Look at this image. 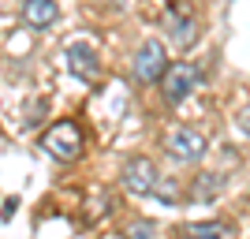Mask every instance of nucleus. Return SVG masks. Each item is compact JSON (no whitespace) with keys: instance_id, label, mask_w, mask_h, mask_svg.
Returning <instances> with one entry per match:
<instances>
[{"instance_id":"7","label":"nucleus","mask_w":250,"mask_h":239,"mask_svg":"<svg viewBox=\"0 0 250 239\" xmlns=\"http://www.w3.org/2000/svg\"><path fill=\"white\" fill-rule=\"evenodd\" d=\"M67 67H71L75 79H83V83H94L97 75H101V60H97L94 45H86V42L67 45Z\"/></svg>"},{"instance_id":"2","label":"nucleus","mask_w":250,"mask_h":239,"mask_svg":"<svg viewBox=\"0 0 250 239\" xmlns=\"http://www.w3.org/2000/svg\"><path fill=\"white\" fill-rule=\"evenodd\" d=\"M202 83V71L194 67V64L187 60H176V64H168L165 75H161V94H165L168 105H179V101H187L190 94H194V86Z\"/></svg>"},{"instance_id":"11","label":"nucleus","mask_w":250,"mask_h":239,"mask_svg":"<svg viewBox=\"0 0 250 239\" xmlns=\"http://www.w3.org/2000/svg\"><path fill=\"white\" fill-rule=\"evenodd\" d=\"M153 236H157L153 220H135V224L127 228V239H153Z\"/></svg>"},{"instance_id":"5","label":"nucleus","mask_w":250,"mask_h":239,"mask_svg":"<svg viewBox=\"0 0 250 239\" xmlns=\"http://www.w3.org/2000/svg\"><path fill=\"white\" fill-rule=\"evenodd\" d=\"M157 183H161V172L149 157H131L124 165V187L135 198H149L157 191Z\"/></svg>"},{"instance_id":"10","label":"nucleus","mask_w":250,"mask_h":239,"mask_svg":"<svg viewBox=\"0 0 250 239\" xmlns=\"http://www.w3.org/2000/svg\"><path fill=\"white\" fill-rule=\"evenodd\" d=\"M183 236L187 239H228L231 228L224 224V220H194V224L183 228Z\"/></svg>"},{"instance_id":"8","label":"nucleus","mask_w":250,"mask_h":239,"mask_svg":"<svg viewBox=\"0 0 250 239\" xmlns=\"http://www.w3.org/2000/svg\"><path fill=\"white\" fill-rule=\"evenodd\" d=\"M60 19V4L56 0H22V22L30 30H49Z\"/></svg>"},{"instance_id":"12","label":"nucleus","mask_w":250,"mask_h":239,"mask_svg":"<svg viewBox=\"0 0 250 239\" xmlns=\"http://www.w3.org/2000/svg\"><path fill=\"white\" fill-rule=\"evenodd\" d=\"M235 124H239V131H243V135H250V105H243V109H239Z\"/></svg>"},{"instance_id":"4","label":"nucleus","mask_w":250,"mask_h":239,"mask_svg":"<svg viewBox=\"0 0 250 239\" xmlns=\"http://www.w3.org/2000/svg\"><path fill=\"white\" fill-rule=\"evenodd\" d=\"M165 60H168V56H165V42L149 38V42L138 45L135 60H131V71H135L138 83H157V79L165 75V67H168Z\"/></svg>"},{"instance_id":"9","label":"nucleus","mask_w":250,"mask_h":239,"mask_svg":"<svg viewBox=\"0 0 250 239\" xmlns=\"http://www.w3.org/2000/svg\"><path fill=\"white\" fill-rule=\"evenodd\" d=\"M228 187V176H220V172H202L194 183H190V202H213V198L224 195Z\"/></svg>"},{"instance_id":"6","label":"nucleus","mask_w":250,"mask_h":239,"mask_svg":"<svg viewBox=\"0 0 250 239\" xmlns=\"http://www.w3.org/2000/svg\"><path fill=\"white\" fill-rule=\"evenodd\" d=\"M165 30H168V42L176 45V49H190V45L198 42V19H194V11L183 8V4H172L165 15Z\"/></svg>"},{"instance_id":"1","label":"nucleus","mask_w":250,"mask_h":239,"mask_svg":"<svg viewBox=\"0 0 250 239\" xmlns=\"http://www.w3.org/2000/svg\"><path fill=\"white\" fill-rule=\"evenodd\" d=\"M42 146H45L49 157L71 165V161H79V153H83V131H79L75 120H56V124L42 135Z\"/></svg>"},{"instance_id":"3","label":"nucleus","mask_w":250,"mask_h":239,"mask_svg":"<svg viewBox=\"0 0 250 239\" xmlns=\"http://www.w3.org/2000/svg\"><path fill=\"white\" fill-rule=\"evenodd\" d=\"M165 150L176 157L179 165H194V161L206 157V135L194 131V127H176V131H168Z\"/></svg>"}]
</instances>
